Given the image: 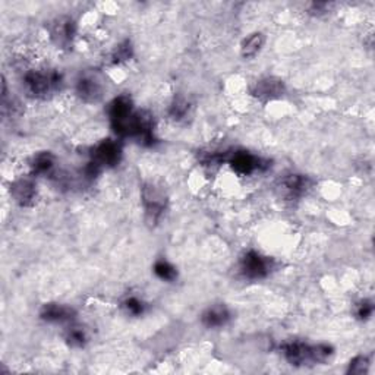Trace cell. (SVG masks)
<instances>
[{
  "label": "cell",
  "instance_id": "5bb4252c",
  "mask_svg": "<svg viewBox=\"0 0 375 375\" xmlns=\"http://www.w3.org/2000/svg\"><path fill=\"white\" fill-rule=\"evenodd\" d=\"M56 166V157L49 151L39 152L31 161V170L34 174H52Z\"/></svg>",
  "mask_w": 375,
  "mask_h": 375
},
{
  "label": "cell",
  "instance_id": "8992f818",
  "mask_svg": "<svg viewBox=\"0 0 375 375\" xmlns=\"http://www.w3.org/2000/svg\"><path fill=\"white\" fill-rule=\"evenodd\" d=\"M143 204L150 221H159L168 208V195L163 188L154 182H148L143 188Z\"/></svg>",
  "mask_w": 375,
  "mask_h": 375
},
{
  "label": "cell",
  "instance_id": "8fae6325",
  "mask_svg": "<svg viewBox=\"0 0 375 375\" xmlns=\"http://www.w3.org/2000/svg\"><path fill=\"white\" fill-rule=\"evenodd\" d=\"M40 318L50 324L72 323L75 318V310L63 303H45L41 308Z\"/></svg>",
  "mask_w": 375,
  "mask_h": 375
},
{
  "label": "cell",
  "instance_id": "7c38bea8",
  "mask_svg": "<svg viewBox=\"0 0 375 375\" xmlns=\"http://www.w3.org/2000/svg\"><path fill=\"white\" fill-rule=\"evenodd\" d=\"M10 194L19 205L28 207L32 205L37 198V185L31 179H18L10 185Z\"/></svg>",
  "mask_w": 375,
  "mask_h": 375
},
{
  "label": "cell",
  "instance_id": "ba28073f",
  "mask_svg": "<svg viewBox=\"0 0 375 375\" xmlns=\"http://www.w3.org/2000/svg\"><path fill=\"white\" fill-rule=\"evenodd\" d=\"M78 97L85 103H97L103 97V84L96 74H81L75 85Z\"/></svg>",
  "mask_w": 375,
  "mask_h": 375
},
{
  "label": "cell",
  "instance_id": "7402d4cb",
  "mask_svg": "<svg viewBox=\"0 0 375 375\" xmlns=\"http://www.w3.org/2000/svg\"><path fill=\"white\" fill-rule=\"evenodd\" d=\"M368 368H369V359L367 356H356L350 361L347 374L362 375L368 372Z\"/></svg>",
  "mask_w": 375,
  "mask_h": 375
},
{
  "label": "cell",
  "instance_id": "9c48e42d",
  "mask_svg": "<svg viewBox=\"0 0 375 375\" xmlns=\"http://www.w3.org/2000/svg\"><path fill=\"white\" fill-rule=\"evenodd\" d=\"M285 82L274 77L261 78L260 81L255 82V85L251 90L252 96L260 101H272L280 99L285 94Z\"/></svg>",
  "mask_w": 375,
  "mask_h": 375
},
{
  "label": "cell",
  "instance_id": "30bf717a",
  "mask_svg": "<svg viewBox=\"0 0 375 375\" xmlns=\"http://www.w3.org/2000/svg\"><path fill=\"white\" fill-rule=\"evenodd\" d=\"M75 34H77V26L74 19L63 17V18H57L56 21L52 22L50 35L57 45L68 47L69 44H72Z\"/></svg>",
  "mask_w": 375,
  "mask_h": 375
},
{
  "label": "cell",
  "instance_id": "44dd1931",
  "mask_svg": "<svg viewBox=\"0 0 375 375\" xmlns=\"http://www.w3.org/2000/svg\"><path fill=\"white\" fill-rule=\"evenodd\" d=\"M132 56V45H131V41L129 40H125L123 43H121L119 45L116 47V50L113 52V62L114 63H121V62H125L128 61L129 57Z\"/></svg>",
  "mask_w": 375,
  "mask_h": 375
},
{
  "label": "cell",
  "instance_id": "ac0fdd59",
  "mask_svg": "<svg viewBox=\"0 0 375 375\" xmlns=\"http://www.w3.org/2000/svg\"><path fill=\"white\" fill-rule=\"evenodd\" d=\"M154 274L163 280V281H174L176 278H178V270H176V267L173 264H170L169 261L166 260H159L156 264H154Z\"/></svg>",
  "mask_w": 375,
  "mask_h": 375
},
{
  "label": "cell",
  "instance_id": "2e32d148",
  "mask_svg": "<svg viewBox=\"0 0 375 375\" xmlns=\"http://www.w3.org/2000/svg\"><path fill=\"white\" fill-rule=\"evenodd\" d=\"M190 110H191V103L188 101L185 97L179 96V97L173 99L170 108H169V116L172 117L173 121L181 122V121L186 119L188 114H190Z\"/></svg>",
  "mask_w": 375,
  "mask_h": 375
},
{
  "label": "cell",
  "instance_id": "ffe728a7",
  "mask_svg": "<svg viewBox=\"0 0 375 375\" xmlns=\"http://www.w3.org/2000/svg\"><path fill=\"white\" fill-rule=\"evenodd\" d=\"M374 314V303L372 301L369 299H362L356 303V307H355V315H356V318L361 320V321H367L369 320L371 316Z\"/></svg>",
  "mask_w": 375,
  "mask_h": 375
},
{
  "label": "cell",
  "instance_id": "52a82bcc",
  "mask_svg": "<svg viewBox=\"0 0 375 375\" xmlns=\"http://www.w3.org/2000/svg\"><path fill=\"white\" fill-rule=\"evenodd\" d=\"M122 145L113 139H104L92 148L91 161L99 168H114L121 163Z\"/></svg>",
  "mask_w": 375,
  "mask_h": 375
},
{
  "label": "cell",
  "instance_id": "3957f363",
  "mask_svg": "<svg viewBox=\"0 0 375 375\" xmlns=\"http://www.w3.org/2000/svg\"><path fill=\"white\" fill-rule=\"evenodd\" d=\"M274 268V261L273 258H270L267 255H263L258 251H246L239 263V272L242 277L248 278V280H261L270 276V273L273 272Z\"/></svg>",
  "mask_w": 375,
  "mask_h": 375
},
{
  "label": "cell",
  "instance_id": "e0dca14e",
  "mask_svg": "<svg viewBox=\"0 0 375 375\" xmlns=\"http://www.w3.org/2000/svg\"><path fill=\"white\" fill-rule=\"evenodd\" d=\"M65 340L70 347H84L88 340V336L82 327L70 325L65 333Z\"/></svg>",
  "mask_w": 375,
  "mask_h": 375
},
{
  "label": "cell",
  "instance_id": "d6986e66",
  "mask_svg": "<svg viewBox=\"0 0 375 375\" xmlns=\"http://www.w3.org/2000/svg\"><path fill=\"white\" fill-rule=\"evenodd\" d=\"M147 305L138 296H128L122 301V310L131 316H141L145 312Z\"/></svg>",
  "mask_w": 375,
  "mask_h": 375
},
{
  "label": "cell",
  "instance_id": "9a60e30c",
  "mask_svg": "<svg viewBox=\"0 0 375 375\" xmlns=\"http://www.w3.org/2000/svg\"><path fill=\"white\" fill-rule=\"evenodd\" d=\"M264 35L261 32H254L248 35L241 45V53L243 57H254L263 49Z\"/></svg>",
  "mask_w": 375,
  "mask_h": 375
},
{
  "label": "cell",
  "instance_id": "4fadbf2b",
  "mask_svg": "<svg viewBox=\"0 0 375 375\" xmlns=\"http://www.w3.org/2000/svg\"><path fill=\"white\" fill-rule=\"evenodd\" d=\"M230 318H232V314L229 308L226 307V305L219 303V305H213V307H210L204 311V314L201 315V323L207 328H221L230 321Z\"/></svg>",
  "mask_w": 375,
  "mask_h": 375
},
{
  "label": "cell",
  "instance_id": "277c9868",
  "mask_svg": "<svg viewBox=\"0 0 375 375\" xmlns=\"http://www.w3.org/2000/svg\"><path fill=\"white\" fill-rule=\"evenodd\" d=\"M225 163H227L234 172L242 176H250L255 172H264L270 168V163L265 159L245 150H236L232 152L226 151Z\"/></svg>",
  "mask_w": 375,
  "mask_h": 375
},
{
  "label": "cell",
  "instance_id": "5b68a950",
  "mask_svg": "<svg viewBox=\"0 0 375 375\" xmlns=\"http://www.w3.org/2000/svg\"><path fill=\"white\" fill-rule=\"evenodd\" d=\"M312 181L308 176L301 173H286L281 176L277 181V192L281 198H285L286 201H295V199L302 198L307 195V192L311 190Z\"/></svg>",
  "mask_w": 375,
  "mask_h": 375
},
{
  "label": "cell",
  "instance_id": "6da1fadb",
  "mask_svg": "<svg viewBox=\"0 0 375 375\" xmlns=\"http://www.w3.org/2000/svg\"><path fill=\"white\" fill-rule=\"evenodd\" d=\"M285 359L293 367L305 365H321L330 359L334 354V349L330 345H308L299 340H292L280 346Z\"/></svg>",
  "mask_w": 375,
  "mask_h": 375
},
{
  "label": "cell",
  "instance_id": "7a4b0ae2",
  "mask_svg": "<svg viewBox=\"0 0 375 375\" xmlns=\"http://www.w3.org/2000/svg\"><path fill=\"white\" fill-rule=\"evenodd\" d=\"M62 75L56 70H28L23 75V87L34 99H47L61 90Z\"/></svg>",
  "mask_w": 375,
  "mask_h": 375
}]
</instances>
